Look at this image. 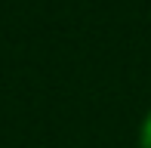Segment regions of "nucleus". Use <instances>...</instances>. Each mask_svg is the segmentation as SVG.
I'll list each match as a JSON object with an SVG mask.
<instances>
[{
	"instance_id": "f257e3e1",
	"label": "nucleus",
	"mask_w": 151,
	"mask_h": 148,
	"mask_svg": "<svg viewBox=\"0 0 151 148\" xmlns=\"http://www.w3.org/2000/svg\"><path fill=\"white\" fill-rule=\"evenodd\" d=\"M139 148H151V108L142 114V124H139Z\"/></svg>"
}]
</instances>
